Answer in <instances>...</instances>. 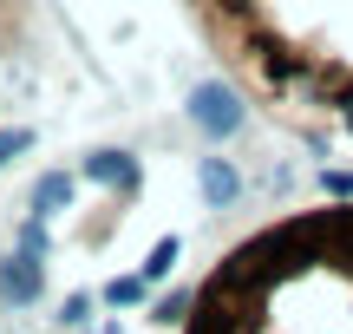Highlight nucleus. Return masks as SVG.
I'll list each match as a JSON object with an SVG mask.
<instances>
[{"mask_svg": "<svg viewBox=\"0 0 353 334\" xmlns=\"http://www.w3.org/2000/svg\"><path fill=\"white\" fill-rule=\"evenodd\" d=\"M72 197H79L72 170H46V177L33 184V217H59V210H72Z\"/></svg>", "mask_w": 353, "mask_h": 334, "instance_id": "5", "label": "nucleus"}, {"mask_svg": "<svg viewBox=\"0 0 353 334\" xmlns=\"http://www.w3.org/2000/svg\"><path fill=\"white\" fill-rule=\"evenodd\" d=\"M39 295H46V262L26 256V249H7V256H0V302L33 308Z\"/></svg>", "mask_w": 353, "mask_h": 334, "instance_id": "2", "label": "nucleus"}, {"mask_svg": "<svg viewBox=\"0 0 353 334\" xmlns=\"http://www.w3.org/2000/svg\"><path fill=\"white\" fill-rule=\"evenodd\" d=\"M190 118H196L203 138H236L242 125H249V112H242V99L223 86V79H210V86L190 92Z\"/></svg>", "mask_w": 353, "mask_h": 334, "instance_id": "1", "label": "nucleus"}, {"mask_svg": "<svg viewBox=\"0 0 353 334\" xmlns=\"http://www.w3.org/2000/svg\"><path fill=\"white\" fill-rule=\"evenodd\" d=\"M196 190H203L210 210H229L242 197V170L229 164V157H196Z\"/></svg>", "mask_w": 353, "mask_h": 334, "instance_id": "3", "label": "nucleus"}, {"mask_svg": "<svg viewBox=\"0 0 353 334\" xmlns=\"http://www.w3.org/2000/svg\"><path fill=\"white\" fill-rule=\"evenodd\" d=\"M85 170H92V177H105V184H118L125 197H138V184H144V170H138V157H131V151H92Z\"/></svg>", "mask_w": 353, "mask_h": 334, "instance_id": "4", "label": "nucleus"}, {"mask_svg": "<svg viewBox=\"0 0 353 334\" xmlns=\"http://www.w3.org/2000/svg\"><path fill=\"white\" fill-rule=\"evenodd\" d=\"M176 262H183V236H157V243H151V256H144V282H164V275L176 269Z\"/></svg>", "mask_w": 353, "mask_h": 334, "instance_id": "6", "label": "nucleus"}, {"mask_svg": "<svg viewBox=\"0 0 353 334\" xmlns=\"http://www.w3.org/2000/svg\"><path fill=\"white\" fill-rule=\"evenodd\" d=\"M26 151H33V131H26V125L20 131H0V170H7L13 157H26Z\"/></svg>", "mask_w": 353, "mask_h": 334, "instance_id": "9", "label": "nucleus"}, {"mask_svg": "<svg viewBox=\"0 0 353 334\" xmlns=\"http://www.w3.org/2000/svg\"><path fill=\"white\" fill-rule=\"evenodd\" d=\"M144 275H112V282H105V302H112V308H131V302H144Z\"/></svg>", "mask_w": 353, "mask_h": 334, "instance_id": "7", "label": "nucleus"}, {"mask_svg": "<svg viewBox=\"0 0 353 334\" xmlns=\"http://www.w3.org/2000/svg\"><path fill=\"white\" fill-rule=\"evenodd\" d=\"M92 308H99V295H85V288H79V295H65V302H59V328H85Z\"/></svg>", "mask_w": 353, "mask_h": 334, "instance_id": "8", "label": "nucleus"}]
</instances>
